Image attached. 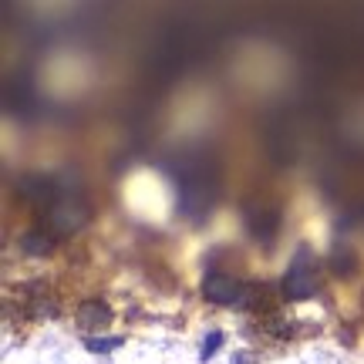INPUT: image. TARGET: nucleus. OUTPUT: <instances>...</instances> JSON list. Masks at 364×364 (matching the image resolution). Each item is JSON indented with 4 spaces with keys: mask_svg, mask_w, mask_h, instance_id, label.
Returning a JSON list of instances; mask_svg holds the SVG:
<instances>
[{
    "mask_svg": "<svg viewBox=\"0 0 364 364\" xmlns=\"http://www.w3.org/2000/svg\"><path fill=\"white\" fill-rule=\"evenodd\" d=\"M203 294L213 304H240V284L226 273H209L206 284H203Z\"/></svg>",
    "mask_w": 364,
    "mask_h": 364,
    "instance_id": "obj_3",
    "label": "nucleus"
},
{
    "mask_svg": "<svg viewBox=\"0 0 364 364\" xmlns=\"http://www.w3.org/2000/svg\"><path fill=\"white\" fill-rule=\"evenodd\" d=\"M85 220H88V206H81L78 199H71V196L58 199V203L51 206L54 233H75V230H81V226H85Z\"/></svg>",
    "mask_w": 364,
    "mask_h": 364,
    "instance_id": "obj_2",
    "label": "nucleus"
},
{
    "mask_svg": "<svg viewBox=\"0 0 364 364\" xmlns=\"http://www.w3.org/2000/svg\"><path fill=\"white\" fill-rule=\"evenodd\" d=\"M236 364H250V358H247V354H240V358H236Z\"/></svg>",
    "mask_w": 364,
    "mask_h": 364,
    "instance_id": "obj_8",
    "label": "nucleus"
},
{
    "mask_svg": "<svg viewBox=\"0 0 364 364\" xmlns=\"http://www.w3.org/2000/svg\"><path fill=\"white\" fill-rule=\"evenodd\" d=\"M21 247H24V253H31V257H48V253H51V236L27 233L24 240H21Z\"/></svg>",
    "mask_w": 364,
    "mask_h": 364,
    "instance_id": "obj_5",
    "label": "nucleus"
},
{
    "mask_svg": "<svg viewBox=\"0 0 364 364\" xmlns=\"http://www.w3.org/2000/svg\"><path fill=\"white\" fill-rule=\"evenodd\" d=\"M125 341L122 338H88V351H115Z\"/></svg>",
    "mask_w": 364,
    "mask_h": 364,
    "instance_id": "obj_6",
    "label": "nucleus"
},
{
    "mask_svg": "<svg viewBox=\"0 0 364 364\" xmlns=\"http://www.w3.org/2000/svg\"><path fill=\"white\" fill-rule=\"evenodd\" d=\"M220 344H223V334H220V331H213V334L203 341V358H213V351H216Z\"/></svg>",
    "mask_w": 364,
    "mask_h": 364,
    "instance_id": "obj_7",
    "label": "nucleus"
},
{
    "mask_svg": "<svg viewBox=\"0 0 364 364\" xmlns=\"http://www.w3.org/2000/svg\"><path fill=\"white\" fill-rule=\"evenodd\" d=\"M317 284V263H314L311 250H297V257L290 263V270L284 277V297L287 300H307Z\"/></svg>",
    "mask_w": 364,
    "mask_h": 364,
    "instance_id": "obj_1",
    "label": "nucleus"
},
{
    "mask_svg": "<svg viewBox=\"0 0 364 364\" xmlns=\"http://www.w3.org/2000/svg\"><path fill=\"white\" fill-rule=\"evenodd\" d=\"M108 321H112V311H108V304H102V300H85L78 311V324L88 327V331H102V327H108Z\"/></svg>",
    "mask_w": 364,
    "mask_h": 364,
    "instance_id": "obj_4",
    "label": "nucleus"
}]
</instances>
